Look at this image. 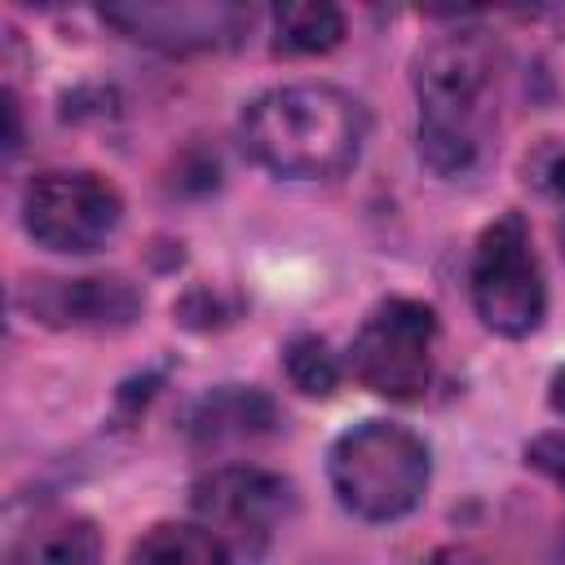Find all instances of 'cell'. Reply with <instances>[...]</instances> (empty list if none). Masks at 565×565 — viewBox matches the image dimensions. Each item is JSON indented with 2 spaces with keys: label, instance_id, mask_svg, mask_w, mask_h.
I'll return each instance as SVG.
<instances>
[{
  "label": "cell",
  "instance_id": "obj_1",
  "mask_svg": "<svg viewBox=\"0 0 565 565\" xmlns=\"http://www.w3.org/2000/svg\"><path fill=\"white\" fill-rule=\"evenodd\" d=\"M499 49L481 31L446 35L415 62L419 154L437 177H472L490 154Z\"/></svg>",
  "mask_w": 565,
  "mask_h": 565
},
{
  "label": "cell",
  "instance_id": "obj_2",
  "mask_svg": "<svg viewBox=\"0 0 565 565\" xmlns=\"http://www.w3.org/2000/svg\"><path fill=\"white\" fill-rule=\"evenodd\" d=\"M243 150L291 181H331L349 172L366 141V110L335 84H282L243 110Z\"/></svg>",
  "mask_w": 565,
  "mask_h": 565
},
{
  "label": "cell",
  "instance_id": "obj_3",
  "mask_svg": "<svg viewBox=\"0 0 565 565\" xmlns=\"http://www.w3.org/2000/svg\"><path fill=\"white\" fill-rule=\"evenodd\" d=\"M335 499L362 521L406 516L428 486V446L388 419L353 424L327 455Z\"/></svg>",
  "mask_w": 565,
  "mask_h": 565
},
{
  "label": "cell",
  "instance_id": "obj_4",
  "mask_svg": "<svg viewBox=\"0 0 565 565\" xmlns=\"http://www.w3.org/2000/svg\"><path fill=\"white\" fill-rule=\"evenodd\" d=\"M437 313L419 300H380L353 335L349 366L362 388L388 402H415L433 384Z\"/></svg>",
  "mask_w": 565,
  "mask_h": 565
},
{
  "label": "cell",
  "instance_id": "obj_5",
  "mask_svg": "<svg viewBox=\"0 0 565 565\" xmlns=\"http://www.w3.org/2000/svg\"><path fill=\"white\" fill-rule=\"evenodd\" d=\"M472 305H477V318L490 331L512 335V340L539 331V322H543L547 287H543V269H539L530 230H525V221L516 212H503L477 238V252H472Z\"/></svg>",
  "mask_w": 565,
  "mask_h": 565
},
{
  "label": "cell",
  "instance_id": "obj_6",
  "mask_svg": "<svg viewBox=\"0 0 565 565\" xmlns=\"http://www.w3.org/2000/svg\"><path fill=\"white\" fill-rule=\"evenodd\" d=\"M22 221H26V234L40 247L66 252V256H84V252H97L119 230L124 199L97 172L53 168V172H40L26 185Z\"/></svg>",
  "mask_w": 565,
  "mask_h": 565
},
{
  "label": "cell",
  "instance_id": "obj_7",
  "mask_svg": "<svg viewBox=\"0 0 565 565\" xmlns=\"http://www.w3.org/2000/svg\"><path fill=\"white\" fill-rule=\"evenodd\" d=\"M102 18L132 44L159 53H225L252 26V0H97Z\"/></svg>",
  "mask_w": 565,
  "mask_h": 565
},
{
  "label": "cell",
  "instance_id": "obj_8",
  "mask_svg": "<svg viewBox=\"0 0 565 565\" xmlns=\"http://www.w3.org/2000/svg\"><path fill=\"white\" fill-rule=\"evenodd\" d=\"M190 503L199 521L225 539L230 552H260L269 534L296 512V490L291 481L265 472V468H212L194 481Z\"/></svg>",
  "mask_w": 565,
  "mask_h": 565
},
{
  "label": "cell",
  "instance_id": "obj_9",
  "mask_svg": "<svg viewBox=\"0 0 565 565\" xmlns=\"http://www.w3.org/2000/svg\"><path fill=\"white\" fill-rule=\"evenodd\" d=\"M26 305L49 327L75 331H119L137 318L141 296L124 278H40Z\"/></svg>",
  "mask_w": 565,
  "mask_h": 565
},
{
  "label": "cell",
  "instance_id": "obj_10",
  "mask_svg": "<svg viewBox=\"0 0 565 565\" xmlns=\"http://www.w3.org/2000/svg\"><path fill=\"white\" fill-rule=\"evenodd\" d=\"M274 428V402L256 388L225 384L212 388L194 411H190V437L199 446H230V441H252Z\"/></svg>",
  "mask_w": 565,
  "mask_h": 565
},
{
  "label": "cell",
  "instance_id": "obj_11",
  "mask_svg": "<svg viewBox=\"0 0 565 565\" xmlns=\"http://www.w3.org/2000/svg\"><path fill=\"white\" fill-rule=\"evenodd\" d=\"M274 35L282 53H331L344 40V13L335 0H274Z\"/></svg>",
  "mask_w": 565,
  "mask_h": 565
},
{
  "label": "cell",
  "instance_id": "obj_12",
  "mask_svg": "<svg viewBox=\"0 0 565 565\" xmlns=\"http://www.w3.org/2000/svg\"><path fill=\"white\" fill-rule=\"evenodd\" d=\"M128 556L132 561H163V565H221L234 552L207 525H154L150 534H141L132 543Z\"/></svg>",
  "mask_w": 565,
  "mask_h": 565
},
{
  "label": "cell",
  "instance_id": "obj_13",
  "mask_svg": "<svg viewBox=\"0 0 565 565\" xmlns=\"http://www.w3.org/2000/svg\"><path fill=\"white\" fill-rule=\"evenodd\" d=\"M282 371H287V380H291L305 397H331L335 384H340L335 353H331L327 340H318V335H296V340L282 349Z\"/></svg>",
  "mask_w": 565,
  "mask_h": 565
},
{
  "label": "cell",
  "instance_id": "obj_14",
  "mask_svg": "<svg viewBox=\"0 0 565 565\" xmlns=\"http://www.w3.org/2000/svg\"><path fill=\"white\" fill-rule=\"evenodd\" d=\"M97 530L88 521H66L57 530H44V534H31L13 561H97Z\"/></svg>",
  "mask_w": 565,
  "mask_h": 565
},
{
  "label": "cell",
  "instance_id": "obj_15",
  "mask_svg": "<svg viewBox=\"0 0 565 565\" xmlns=\"http://www.w3.org/2000/svg\"><path fill=\"white\" fill-rule=\"evenodd\" d=\"M525 177H530L543 194L565 199V141H543V146L525 159Z\"/></svg>",
  "mask_w": 565,
  "mask_h": 565
},
{
  "label": "cell",
  "instance_id": "obj_16",
  "mask_svg": "<svg viewBox=\"0 0 565 565\" xmlns=\"http://www.w3.org/2000/svg\"><path fill=\"white\" fill-rule=\"evenodd\" d=\"M525 463L539 468L552 486L565 490V433H543V437H534V441L525 446Z\"/></svg>",
  "mask_w": 565,
  "mask_h": 565
},
{
  "label": "cell",
  "instance_id": "obj_17",
  "mask_svg": "<svg viewBox=\"0 0 565 565\" xmlns=\"http://www.w3.org/2000/svg\"><path fill=\"white\" fill-rule=\"evenodd\" d=\"M4 115H9V132H4V146H9V154L22 146V124H18V97L13 93H4Z\"/></svg>",
  "mask_w": 565,
  "mask_h": 565
},
{
  "label": "cell",
  "instance_id": "obj_18",
  "mask_svg": "<svg viewBox=\"0 0 565 565\" xmlns=\"http://www.w3.org/2000/svg\"><path fill=\"white\" fill-rule=\"evenodd\" d=\"M424 9H433V13H459V9H468V4H490V0H419Z\"/></svg>",
  "mask_w": 565,
  "mask_h": 565
},
{
  "label": "cell",
  "instance_id": "obj_19",
  "mask_svg": "<svg viewBox=\"0 0 565 565\" xmlns=\"http://www.w3.org/2000/svg\"><path fill=\"white\" fill-rule=\"evenodd\" d=\"M547 402H552L556 415H565V366L552 375V393H547Z\"/></svg>",
  "mask_w": 565,
  "mask_h": 565
},
{
  "label": "cell",
  "instance_id": "obj_20",
  "mask_svg": "<svg viewBox=\"0 0 565 565\" xmlns=\"http://www.w3.org/2000/svg\"><path fill=\"white\" fill-rule=\"evenodd\" d=\"M26 9H62V4H75V0H18Z\"/></svg>",
  "mask_w": 565,
  "mask_h": 565
},
{
  "label": "cell",
  "instance_id": "obj_21",
  "mask_svg": "<svg viewBox=\"0 0 565 565\" xmlns=\"http://www.w3.org/2000/svg\"><path fill=\"white\" fill-rule=\"evenodd\" d=\"M561 252H565V221H561Z\"/></svg>",
  "mask_w": 565,
  "mask_h": 565
}]
</instances>
